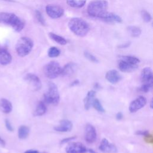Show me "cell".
<instances>
[{"mask_svg": "<svg viewBox=\"0 0 153 153\" xmlns=\"http://www.w3.org/2000/svg\"><path fill=\"white\" fill-rule=\"evenodd\" d=\"M0 23L11 26L16 32H20L25 25L24 20L15 14L6 12L0 13Z\"/></svg>", "mask_w": 153, "mask_h": 153, "instance_id": "cell-1", "label": "cell"}, {"mask_svg": "<svg viewBox=\"0 0 153 153\" xmlns=\"http://www.w3.org/2000/svg\"><path fill=\"white\" fill-rule=\"evenodd\" d=\"M108 3L106 0H94L87 7V13L93 17L102 19L108 12Z\"/></svg>", "mask_w": 153, "mask_h": 153, "instance_id": "cell-2", "label": "cell"}, {"mask_svg": "<svg viewBox=\"0 0 153 153\" xmlns=\"http://www.w3.org/2000/svg\"><path fill=\"white\" fill-rule=\"evenodd\" d=\"M68 27L71 32L80 37L85 36L90 30L88 24L79 17L71 19L68 22Z\"/></svg>", "mask_w": 153, "mask_h": 153, "instance_id": "cell-3", "label": "cell"}, {"mask_svg": "<svg viewBox=\"0 0 153 153\" xmlns=\"http://www.w3.org/2000/svg\"><path fill=\"white\" fill-rule=\"evenodd\" d=\"M140 60L133 56H121L119 57L118 68L121 72H131L138 68Z\"/></svg>", "mask_w": 153, "mask_h": 153, "instance_id": "cell-4", "label": "cell"}, {"mask_svg": "<svg viewBox=\"0 0 153 153\" xmlns=\"http://www.w3.org/2000/svg\"><path fill=\"white\" fill-rule=\"evenodd\" d=\"M140 79L142 85L140 90L144 93L149 92L153 86V74L151 68L145 67L142 69L140 73Z\"/></svg>", "mask_w": 153, "mask_h": 153, "instance_id": "cell-5", "label": "cell"}, {"mask_svg": "<svg viewBox=\"0 0 153 153\" xmlns=\"http://www.w3.org/2000/svg\"><path fill=\"white\" fill-rule=\"evenodd\" d=\"M33 47V41L29 37H21L17 41L16 45V51L20 57H25L28 55Z\"/></svg>", "mask_w": 153, "mask_h": 153, "instance_id": "cell-6", "label": "cell"}, {"mask_svg": "<svg viewBox=\"0 0 153 153\" xmlns=\"http://www.w3.org/2000/svg\"><path fill=\"white\" fill-rule=\"evenodd\" d=\"M44 102L53 105H57L60 102V94L57 85L50 82L48 84V88L44 94Z\"/></svg>", "mask_w": 153, "mask_h": 153, "instance_id": "cell-7", "label": "cell"}, {"mask_svg": "<svg viewBox=\"0 0 153 153\" xmlns=\"http://www.w3.org/2000/svg\"><path fill=\"white\" fill-rule=\"evenodd\" d=\"M62 67L56 61H51L44 67L45 75L50 79H54L60 75Z\"/></svg>", "mask_w": 153, "mask_h": 153, "instance_id": "cell-8", "label": "cell"}, {"mask_svg": "<svg viewBox=\"0 0 153 153\" xmlns=\"http://www.w3.org/2000/svg\"><path fill=\"white\" fill-rule=\"evenodd\" d=\"M24 79L31 86L33 90L38 91L41 88V81L36 75L32 73H28L24 76Z\"/></svg>", "mask_w": 153, "mask_h": 153, "instance_id": "cell-9", "label": "cell"}, {"mask_svg": "<svg viewBox=\"0 0 153 153\" xmlns=\"http://www.w3.org/2000/svg\"><path fill=\"white\" fill-rule=\"evenodd\" d=\"M45 11L48 16L53 19L60 18L64 14V10L61 7L56 5H47L45 7Z\"/></svg>", "mask_w": 153, "mask_h": 153, "instance_id": "cell-10", "label": "cell"}, {"mask_svg": "<svg viewBox=\"0 0 153 153\" xmlns=\"http://www.w3.org/2000/svg\"><path fill=\"white\" fill-rule=\"evenodd\" d=\"M147 100L146 99L142 96H140L137 97L136 99L131 102L129 105L128 109L131 113L136 112L137 111L140 110L142 108H143L146 104Z\"/></svg>", "mask_w": 153, "mask_h": 153, "instance_id": "cell-11", "label": "cell"}, {"mask_svg": "<svg viewBox=\"0 0 153 153\" xmlns=\"http://www.w3.org/2000/svg\"><path fill=\"white\" fill-rule=\"evenodd\" d=\"M85 140L89 143L94 142L97 139V133L94 127L91 124H87L84 130Z\"/></svg>", "mask_w": 153, "mask_h": 153, "instance_id": "cell-12", "label": "cell"}, {"mask_svg": "<svg viewBox=\"0 0 153 153\" xmlns=\"http://www.w3.org/2000/svg\"><path fill=\"white\" fill-rule=\"evenodd\" d=\"M87 149L80 142H72L69 143L65 148L66 153H87Z\"/></svg>", "mask_w": 153, "mask_h": 153, "instance_id": "cell-13", "label": "cell"}, {"mask_svg": "<svg viewBox=\"0 0 153 153\" xmlns=\"http://www.w3.org/2000/svg\"><path fill=\"white\" fill-rule=\"evenodd\" d=\"M99 150L103 153H116L118 151L117 148L113 143H109L106 138H103L99 146Z\"/></svg>", "mask_w": 153, "mask_h": 153, "instance_id": "cell-14", "label": "cell"}, {"mask_svg": "<svg viewBox=\"0 0 153 153\" xmlns=\"http://www.w3.org/2000/svg\"><path fill=\"white\" fill-rule=\"evenodd\" d=\"M105 78L109 82L112 84H115L121 79L122 76L117 70L111 69L106 72L105 75Z\"/></svg>", "mask_w": 153, "mask_h": 153, "instance_id": "cell-15", "label": "cell"}, {"mask_svg": "<svg viewBox=\"0 0 153 153\" xmlns=\"http://www.w3.org/2000/svg\"><path fill=\"white\" fill-rule=\"evenodd\" d=\"M73 127L72 123L68 120H62L60 121V124L54 127V130L59 132L70 131Z\"/></svg>", "mask_w": 153, "mask_h": 153, "instance_id": "cell-16", "label": "cell"}, {"mask_svg": "<svg viewBox=\"0 0 153 153\" xmlns=\"http://www.w3.org/2000/svg\"><path fill=\"white\" fill-rule=\"evenodd\" d=\"M12 56L5 48L0 47V65H7L11 63Z\"/></svg>", "mask_w": 153, "mask_h": 153, "instance_id": "cell-17", "label": "cell"}, {"mask_svg": "<svg viewBox=\"0 0 153 153\" xmlns=\"http://www.w3.org/2000/svg\"><path fill=\"white\" fill-rule=\"evenodd\" d=\"M76 69V65L74 62H69L66 64L63 68H62L60 75L65 76H70L72 75Z\"/></svg>", "mask_w": 153, "mask_h": 153, "instance_id": "cell-18", "label": "cell"}, {"mask_svg": "<svg viewBox=\"0 0 153 153\" xmlns=\"http://www.w3.org/2000/svg\"><path fill=\"white\" fill-rule=\"evenodd\" d=\"M96 96V91L91 90L87 92L86 96L84 99V106L85 110H88L92 106L93 100Z\"/></svg>", "mask_w": 153, "mask_h": 153, "instance_id": "cell-19", "label": "cell"}, {"mask_svg": "<svg viewBox=\"0 0 153 153\" xmlns=\"http://www.w3.org/2000/svg\"><path fill=\"white\" fill-rule=\"evenodd\" d=\"M13 109L11 102L5 98L0 99V111L4 114H9Z\"/></svg>", "mask_w": 153, "mask_h": 153, "instance_id": "cell-20", "label": "cell"}, {"mask_svg": "<svg viewBox=\"0 0 153 153\" xmlns=\"http://www.w3.org/2000/svg\"><path fill=\"white\" fill-rule=\"evenodd\" d=\"M101 19L109 23H121L122 22V19L119 16L115 13H109L108 11Z\"/></svg>", "mask_w": 153, "mask_h": 153, "instance_id": "cell-21", "label": "cell"}, {"mask_svg": "<svg viewBox=\"0 0 153 153\" xmlns=\"http://www.w3.org/2000/svg\"><path fill=\"white\" fill-rule=\"evenodd\" d=\"M47 106L44 101H39L35 108V109L33 112V115L35 117L42 116L47 112Z\"/></svg>", "mask_w": 153, "mask_h": 153, "instance_id": "cell-22", "label": "cell"}, {"mask_svg": "<svg viewBox=\"0 0 153 153\" xmlns=\"http://www.w3.org/2000/svg\"><path fill=\"white\" fill-rule=\"evenodd\" d=\"M30 130L29 127L25 125H22L18 129V137L20 139H25L29 134Z\"/></svg>", "mask_w": 153, "mask_h": 153, "instance_id": "cell-23", "label": "cell"}, {"mask_svg": "<svg viewBox=\"0 0 153 153\" xmlns=\"http://www.w3.org/2000/svg\"><path fill=\"white\" fill-rule=\"evenodd\" d=\"M67 4L72 8L82 7L86 3V0H66Z\"/></svg>", "mask_w": 153, "mask_h": 153, "instance_id": "cell-24", "label": "cell"}, {"mask_svg": "<svg viewBox=\"0 0 153 153\" xmlns=\"http://www.w3.org/2000/svg\"><path fill=\"white\" fill-rule=\"evenodd\" d=\"M48 35L51 39L54 40L55 42H56L57 43H58L60 45H64L67 44V41L63 37H62L60 35H57L54 33H52V32L49 33Z\"/></svg>", "mask_w": 153, "mask_h": 153, "instance_id": "cell-25", "label": "cell"}, {"mask_svg": "<svg viewBox=\"0 0 153 153\" xmlns=\"http://www.w3.org/2000/svg\"><path fill=\"white\" fill-rule=\"evenodd\" d=\"M127 30L129 34L134 38H137L141 34L140 29L135 26H129L127 27Z\"/></svg>", "mask_w": 153, "mask_h": 153, "instance_id": "cell-26", "label": "cell"}, {"mask_svg": "<svg viewBox=\"0 0 153 153\" xmlns=\"http://www.w3.org/2000/svg\"><path fill=\"white\" fill-rule=\"evenodd\" d=\"M60 54V50L56 47H51L48 50V56L51 58L57 57Z\"/></svg>", "mask_w": 153, "mask_h": 153, "instance_id": "cell-27", "label": "cell"}, {"mask_svg": "<svg viewBox=\"0 0 153 153\" xmlns=\"http://www.w3.org/2000/svg\"><path fill=\"white\" fill-rule=\"evenodd\" d=\"M92 106L99 112L103 113L105 112V109L103 108V106H102V105L100 103V102L99 101V100L97 99H94V100H93Z\"/></svg>", "mask_w": 153, "mask_h": 153, "instance_id": "cell-28", "label": "cell"}, {"mask_svg": "<svg viewBox=\"0 0 153 153\" xmlns=\"http://www.w3.org/2000/svg\"><path fill=\"white\" fill-rule=\"evenodd\" d=\"M140 14H141V16H142V19L145 22L148 23V22H149L151 20L152 17H151V14L148 11H146V10H142Z\"/></svg>", "mask_w": 153, "mask_h": 153, "instance_id": "cell-29", "label": "cell"}, {"mask_svg": "<svg viewBox=\"0 0 153 153\" xmlns=\"http://www.w3.org/2000/svg\"><path fill=\"white\" fill-rule=\"evenodd\" d=\"M84 55L86 59H87L90 62H94V63H97L99 62L98 59L92 54L89 53L88 51H84Z\"/></svg>", "mask_w": 153, "mask_h": 153, "instance_id": "cell-30", "label": "cell"}, {"mask_svg": "<svg viewBox=\"0 0 153 153\" xmlns=\"http://www.w3.org/2000/svg\"><path fill=\"white\" fill-rule=\"evenodd\" d=\"M35 14H36V17L37 20H38V22L42 25H45V20L44 19V17L42 16V14L40 13V11H35Z\"/></svg>", "mask_w": 153, "mask_h": 153, "instance_id": "cell-31", "label": "cell"}, {"mask_svg": "<svg viewBox=\"0 0 153 153\" xmlns=\"http://www.w3.org/2000/svg\"><path fill=\"white\" fill-rule=\"evenodd\" d=\"M5 126L8 131H9L10 132H13L14 131V127H13L11 123H10V121L8 119L5 120Z\"/></svg>", "mask_w": 153, "mask_h": 153, "instance_id": "cell-32", "label": "cell"}, {"mask_svg": "<svg viewBox=\"0 0 153 153\" xmlns=\"http://www.w3.org/2000/svg\"><path fill=\"white\" fill-rule=\"evenodd\" d=\"M76 136H72V137H66V138H64L61 141H60V144H65V143H66L70 141H72L73 140L75 139H76Z\"/></svg>", "mask_w": 153, "mask_h": 153, "instance_id": "cell-33", "label": "cell"}, {"mask_svg": "<svg viewBox=\"0 0 153 153\" xmlns=\"http://www.w3.org/2000/svg\"><path fill=\"white\" fill-rule=\"evenodd\" d=\"M135 133L137 135L145 136L147 134H148L149 133V131L148 130H138V131H136Z\"/></svg>", "mask_w": 153, "mask_h": 153, "instance_id": "cell-34", "label": "cell"}, {"mask_svg": "<svg viewBox=\"0 0 153 153\" xmlns=\"http://www.w3.org/2000/svg\"><path fill=\"white\" fill-rule=\"evenodd\" d=\"M143 137H144V139H145V142H146L147 143H152V136L150 133H149L148 134H147L146 136H143Z\"/></svg>", "mask_w": 153, "mask_h": 153, "instance_id": "cell-35", "label": "cell"}, {"mask_svg": "<svg viewBox=\"0 0 153 153\" xmlns=\"http://www.w3.org/2000/svg\"><path fill=\"white\" fill-rule=\"evenodd\" d=\"M24 153H41L36 149H27L24 152Z\"/></svg>", "mask_w": 153, "mask_h": 153, "instance_id": "cell-36", "label": "cell"}, {"mask_svg": "<svg viewBox=\"0 0 153 153\" xmlns=\"http://www.w3.org/2000/svg\"><path fill=\"white\" fill-rule=\"evenodd\" d=\"M123 115L121 112H119L116 114V119L117 120H121L123 118Z\"/></svg>", "mask_w": 153, "mask_h": 153, "instance_id": "cell-37", "label": "cell"}, {"mask_svg": "<svg viewBox=\"0 0 153 153\" xmlns=\"http://www.w3.org/2000/svg\"><path fill=\"white\" fill-rule=\"evenodd\" d=\"M79 84V80H78V79H75V80H74L72 82H71V86H72V87L75 86V85H78V84Z\"/></svg>", "mask_w": 153, "mask_h": 153, "instance_id": "cell-38", "label": "cell"}, {"mask_svg": "<svg viewBox=\"0 0 153 153\" xmlns=\"http://www.w3.org/2000/svg\"><path fill=\"white\" fill-rule=\"evenodd\" d=\"M0 145L2 146H5V145H6V143H5V141L0 136Z\"/></svg>", "mask_w": 153, "mask_h": 153, "instance_id": "cell-39", "label": "cell"}, {"mask_svg": "<svg viewBox=\"0 0 153 153\" xmlns=\"http://www.w3.org/2000/svg\"><path fill=\"white\" fill-rule=\"evenodd\" d=\"M87 153H97L96 151H94V150H93V149H87Z\"/></svg>", "mask_w": 153, "mask_h": 153, "instance_id": "cell-40", "label": "cell"}, {"mask_svg": "<svg viewBox=\"0 0 153 153\" xmlns=\"http://www.w3.org/2000/svg\"><path fill=\"white\" fill-rule=\"evenodd\" d=\"M94 88H96V89H98L100 88V85L99 84V83H95L94 84Z\"/></svg>", "mask_w": 153, "mask_h": 153, "instance_id": "cell-41", "label": "cell"}, {"mask_svg": "<svg viewBox=\"0 0 153 153\" xmlns=\"http://www.w3.org/2000/svg\"><path fill=\"white\" fill-rule=\"evenodd\" d=\"M150 108L151 109L152 108V99H151V101H150Z\"/></svg>", "mask_w": 153, "mask_h": 153, "instance_id": "cell-42", "label": "cell"}, {"mask_svg": "<svg viewBox=\"0 0 153 153\" xmlns=\"http://www.w3.org/2000/svg\"><path fill=\"white\" fill-rule=\"evenodd\" d=\"M3 1H9V2H14V0H3Z\"/></svg>", "mask_w": 153, "mask_h": 153, "instance_id": "cell-43", "label": "cell"}, {"mask_svg": "<svg viewBox=\"0 0 153 153\" xmlns=\"http://www.w3.org/2000/svg\"><path fill=\"white\" fill-rule=\"evenodd\" d=\"M41 153H47V152H41Z\"/></svg>", "mask_w": 153, "mask_h": 153, "instance_id": "cell-44", "label": "cell"}]
</instances>
